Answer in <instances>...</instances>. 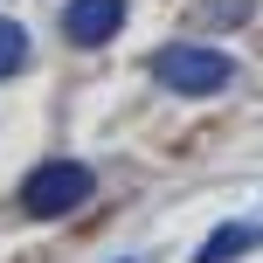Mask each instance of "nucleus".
Returning a JSON list of instances; mask_svg holds the SVG:
<instances>
[{
    "mask_svg": "<svg viewBox=\"0 0 263 263\" xmlns=\"http://www.w3.org/2000/svg\"><path fill=\"white\" fill-rule=\"evenodd\" d=\"M21 69H28V28L0 14V83H7V77H21Z\"/></svg>",
    "mask_w": 263,
    "mask_h": 263,
    "instance_id": "nucleus-5",
    "label": "nucleus"
},
{
    "mask_svg": "<svg viewBox=\"0 0 263 263\" xmlns=\"http://www.w3.org/2000/svg\"><path fill=\"white\" fill-rule=\"evenodd\" d=\"M90 194H97V173L83 166V159H42V166L21 180V208L35 215V222H55V215L83 208Z\"/></svg>",
    "mask_w": 263,
    "mask_h": 263,
    "instance_id": "nucleus-2",
    "label": "nucleus"
},
{
    "mask_svg": "<svg viewBox=\"0 0 263 263\" xmlns=\"http://www.w3.org/2000/svg\"><path fill=\"white\" fill-rule=\"evenodd\" d=\"M153 77L166 83L173 97H215V90H229L236 63H229L222 49H208V42H166V49L153 55Z\"/></svg>",
    "mask_w": 263,
    "mask_h": 263,
    "instance_id": "nucleus-1",
    "label": "nucleus"
},
{
    "mask_svg": "<svg viewBox=\"0 0 263 263\" xmlns=\"http://www.w3.org/2000/svg\"><path fill=\"white\" fill-rule=\"evenodd\" d=\"M256 242H263V222H222V229L194 250V263H236L242 250H256Z\"/></svg>",
    "mask_w": 263,
    "mask_h": 263,
    "instance_id": "nucleus-4",
    "label": "nucleus"
},
{
    "mask_svg": "<svg viewBox=\"0 0 263 263\" xmlns=\"http://www.w3.org/2000/svg\"><path fill=\"white\" fill-rule=\"evenodd\" d=\"M118 28H125V0H69L63 7V35L77 49H104Z\"/></svg>",
    "mask_w": 263,
    "mask_h": 263,
    "instance_id": "nucleus-3",
    "label": "nucleus"
}]
</instances>
